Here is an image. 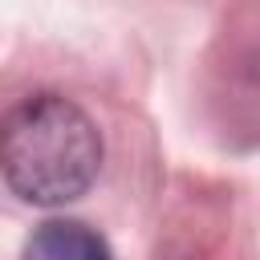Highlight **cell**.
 Here are the masks:
<instances>
[{"label": "cell", "mask_w": 260, "mask_h": 260, "mask_svg": "<svg viewBox=\"0 0 260 260\" xmlns=\"http://www.w3.org/2000/svg\"><path fill=\"white\" fill-rule=\"evenodd\" d=\"M102 171V134L89 114L61 98H24L4 122V183L32 207L81 199Z\"/></svg>", "instance_id": "obj_1"}, {"label": "cell", "mask_w": 260, "mask_h": 260, "mask_svg": "<svg viewBox=\"0 0 260 260\" xmlns=\"http://www.w3.org/2000/svg\"><path fill=\"white\" fill-rule=\"evenodd\" d=\"M207 114L223 146H260V41L240 45L215 65L207 85Z\"/></svg>", "instance_id": "obj_2"}, {"label": "cell", "mask_w": 260, "mask_h": 260, "mask_svg": "<svg viewBox=\"0 0 260 260\" xmlns=\"http://www.w3.org/2000/svg\"><path fill=\"white\" fill-rule=\"evenodd\" d=\"M24 260H114V252L81 219H45L28 236Z\"/></svg>", "instance_id": "obj_3"}]
</instances>
